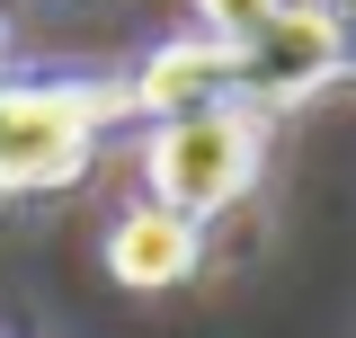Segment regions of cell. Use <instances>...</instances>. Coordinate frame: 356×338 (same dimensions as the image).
Segmentation results:
<instances>
[{"instance_id":"cell-1","label":"cell","mask_w":356,"mask_h":338,"mask_svg":"<svg viewBox=\"0 0 356 338\" xmlns=\"http://www.w3.org/2000/svg\"><path fill=\"white\" fill-rule=\"evenodd\" d=\"M116 116H134L125 81H18V89H0V196L72 187Z\"/></svg>"},{"instance_id":"cell-2","label":"cell","mask_w":356,"mask_h":338,"mask_svg":"<svg viewBox=\"0 0 356 338\" xmlns=\"http://www.w3.org/2000/svg\"><path fill=\"white\" fill-rule=\"evenodd\" d=\"M259 161H267V116H259V107H241V98H214V107L161 116V125L143 134V178H152V196L178 205L187 223L241 205L250 178H259Z\"/></svg>"},{"instance_id":"cell-3","label":"cell","mask_w":356,"mask_h":338,"mask_svg":"<svg viewBox=\"0 0 356 338\" xmlns=\"http://www.w3.org/2000/svg\"><path fill=\"white\" fill-rule=\"evenodd\" d=\"M339 72H348V27L321 0H276L267 27H250V36L232 45V98L259 107V116L321 98Z\"/></svg>"},{"instance_id":"cell-4","label":"cell","mask_w":356,"mask_h":338,"mask_svg":"<svg viewBox=\"0 0 356 338\" xmlns=\"http://www.w3.org/2000/svg\"><path fill=\"white\" fill-rule=\"evenodd\" d=\"M196 258H205V232H196L178 205H161V196H152V205H125L116 223H107V276L134 285V294H170V285H187Z\"/></svg>"},{"instance_id":"cell-5","label":"cell","mask_w":356,"mask_h":338,"mask_svg":"<svg viewBox=\"0 0 356 338\" xmlns=\"http://www.w3.org/2000/svg\"><path fill=\"white\" fill-rule=\"evenodd\" d=\"M125 98H134V116H187V107H214V98H232V45L222 36H178V45H161L143 72L125 81Z\"/></svg>"},{"instance_id":"cell-6","label":"cell","mask_w":356,"mask_h":338,"mask_svg":"<svg viewBox=\"0 0 356 338\" xmlns=\"http://www.w3.org/2000/svg\"><path fill=\"white\" fill-rule=\"evenodd\" d=\"M267 9H276V0H196L205 36H222V45H241L250 27H267Z\"/></svg>"}]
</instances>
